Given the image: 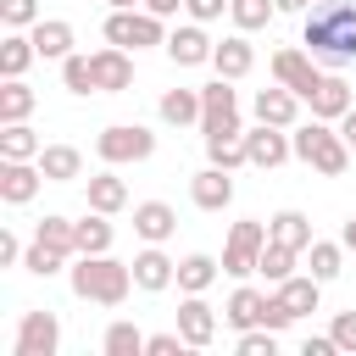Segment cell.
Segmentation results:
<instances>
[{"label":"cell","instance_id":"cell-29","mask_svg":"<svg viewBox=\"0 0 356 356\" xmlns=\"http://www.w3.org/2000/svg\"><path fill=\"white\" fill-rule=\"evenodd\" d=\"M217 267H222L217 256H206V250H189V256L178 261V289H184V295H206V289L217 284Z\"/></svg>","mask_w":356,"mask_h":356},{"label":"cell","instance_id":"cell-28","mask_svg":"<svg viewBox=\"0 0 356 356\" xmlns=\"http://www.w3.org/2000/svg\"><path fill=\"white\" fill-rule=\"evenodd\" d=\"M267 228H273V239H278V245H295L300 256H306V245L317 239V234H312V217H306V211H295V206L273 211V217H267Z\"/></svg>","mask_w":356,"mask_h":356},{"label":"cell","instance_id":"cell-30","mask_svg":"<svg viewBox=\"0 0 356 356\" xmlns=\"http://www.w3.org/2000/svg\"><path fill=\"white\" fill-rule=\"evenodd\" d=\"M295 317H306V312H317V300H323V278H312V273H295V278H284L278 289H273Z\"/></svg>","mask_w":356,"mask_h":356},{"label":"cell","instance_id":"cell-33","mask_svg":"<svg viewBox=\"0 0 356 356\" xmlns=\"http://www.w3.org/2000/svg\"><path fill=\"white\" fill-rule=\"evenodd\" d=\"M206 161L211 167H250V156H245V134H206Z\"/></svg>","mask_w":356,"mask_h":356},{"label":"cell","instance_id":"cell-7","mask_svg":"<svg viewBox=\"0 0 356 356\" xmlns=\"http://www.w3.org/2000/svg\"><path fill=\"white\" fill-rule=\"evenodd\" d=\"M200 134H245V122H239V95L228 89V78L200 83Z\"/></svg>","mask_w":356,"mask_h":356},{"label":"cell","instance_id":"cell-2","mask_svg":"<svg viewBox=\"0 0 356 356\" xmlns=\"http://www.w3.org/2000/svg\"><path fill=\"white\" fill-rule=\"evenodd\" d=\"M67 284H72V295L89 300V306H122L128 289H134V261H117L111 250H106V256H78V261L67 267Z\"/></svg>","mask_w":356,"mask_h":356},{"label":"cell","instance_id":"cell-52","mask_svg":"<svg viewBox=\"0 0 356 356\" xmlns=\"http://www.w3.org/2000/svg\"><path fill=\"white\" fill-rule=\"evenodd\" d=\"M339 245H345V250H356V217H350V222L339 228Z\"/></svg>","mask_w":356,"mask_h":356},{"label":"cell","instance_id":"cell-24","mask_svg":"<svg viewBox=\"0 0 356 356\" xmlns=\"http://www.w3.org/2000/svg\"><path fill=\"white\" fill-rule=\"evenodd\" d=\"M39 172L50 184H72V178H83V150L78 145H44L39 150Z\"/></svg>","mask_w":356,"mask_h":356},{"label":"cell","instance_id":"cell-18","mask_svg":"<svg viewBox=\"0 0 356 356\" xmlns=\"http://www.w3.org/2000/svg\"><path fill=\"white\" fill-rule=\"evenodd\" d=\"M211 67H217V78H228V83H239L250 67H256V44L245 39V33H228L217 50H211Z\"/></svg>","mask_w":356,"mask_h":356},{"label":"cell","instance_id":"cell-36","mask_svg":"<svg viewBox=\"0 0 356 356\" xmlns=\"http://www.w3.org/2000/svg\"><path fill=\"white\" fill-rule=\"evenodd\" d=\"M228 17H234L239 33H256V28H267L278 17V0H228Z\"/></svg>","mask_w":356,"mask_h":356},{"label":"cell","instance_id":"cell-46","mask_svg":"<svg viewBox=\"0 0 356 356\" xmlns=\"http://www.w3.org/2000/svg\"><path fill=\"white\" fill-rule=\"evenodd\" d=\"M22 250H28V245H22L11 228H0V267H22Z\"/></svg>","mask_w":356,"mask_h":356},{"label":"cell","instance_id":"cell-41","mask_svg":"<svg viewBox=\"0 0 356 356\" xmlns=\"http://www.w3.org/2000/svg\"><path fill=\"white\" fill-rule=\"evenodd\" d=\"M234 350L239 356H278V328H245L234 339Z\"/></svg>","mask_w":356,"mask_h":356},{"label":"cell","instance_id":"cell-15","mask_svg":"<svg viewBox=\"0 0 356 356\" xmlns=\"http://www.w3.org/2000/svg\"><path fill=\"white\" fill-rule=\"evenodd\" d=\"M189 200L200 206V211H222L228 200H234V178H228V167H200L195 178H189Z\"/></svg>","mask_w":356,"mask_h":356},{"label":"cell","instance_id":"cell-49","mask_svg":"<svg viewBox=\"0 0 356 356\" xmlns=\"http://www.w3.org/2000/svg\"><path fill=\"white\" fill-rule=\"evenodd\" d=\"M145 11H156V17H178L184 0H145Z\"/></svg>","mask_w":356,"mask_h":356},{"label":"cell","instance_id":"cell-22","mask_svg":"<svg viewBox=\"0 0 356 356\" xmlns=\"http://www.w3.org/2000/svg\"><path fill=\"white\" fill-rule=\"evenodd\" d=\"M33 61H39L33 33L28 28H6V39H0V78H22Z\"/></svg>","mask_w":356,"mask_h":356},{"label":"cell","instance_id":"cell-38","mask_svg":"<svg viewBox=\"0 0 356 356\" xmlns=\"http://www.w3.org/2000/svg\"><path fill=\"white\" fill-rule=\"evenodd\" d=\"M145 339H150V334H139V328H134L128 317H117V323L106 328L100 350H106V356H139V350H145Z\"/></svg>","mask_w":356,"mask_h":356},{"label":"cell","instance_id":"cell-6","mask_svg":"<svg viewBox=\"0 0 356 356\" xmlns=\"http://www.w3.org/2000/svg\"><path fill=\"white\" fill-rule=\"evenodd\" d=\"M106 44H122V50H150V44H167L161 33V17L156 11H111L106 17Z\"/></svg>","mask_w":356,"mask_h":356},{"label":"cell","instance_id":"cell-37","mask_svg":"<svg viewBox=\"0 0 356 356\" xmlns=\"http://www.w3.org/2000/svg\"><path fill=\"white\" fill-rule=\"evenodd\" d=\"M28 111H33V89L22 78H6L0 83V122H28Z\"/></svg>","mask_w":356,"mask_h":356},{"label":"cell","instance_id":"cell-13","mask_svg":"<svg viewBox=\"0 0 356 356\" xmlns=\"http://www.w3.org/2000/svg\"><path fill=\"white\" fill-rule=\"evenodd\" d=\"M39 184H50L39 172V161H0V200L6 206H28L39 195Z\"/></svg>","mask_w":356,"mask_h":356},{"label":"cell","instance_id":"cell-17","mask_svg":"<svg viewBox=\"0 0 356 356\" xmlns=\"http://www.w3.org/2000/svg\"><path fill=\"white\" fill-rule=\"evenodd\" d=\"M95 83H100V95H122V89L134 83V56H128L122 44L95 50Z\"/></svg>","mask_w":356,"mask_h":356},{"label":"cell","instance_id":"cell-11","mask_svg":"<svg viewBox=\"0 0 356 356\" xmlns=\"http://www.w3.org/2000/svg\"><path fill=\"white\" fill-rule=\"evenodd\" d=\"M245 156H250V167H284L289 156H295V145H289V134L284 128H273V122H256V128H245Z\"/></svg>","mask_w":356,"mask_h":356},{"label":"cell","instance_id":"cell-45","mask_svg":"<svg viewBox=\"0 0 356 356\" xmlns=\"http://www.w3.org/2000/svg\"><path fill=\"white\" fill-rule=\"evenodd\" d=\"M289 323H295V312H289V306H284L278 295H267V312H261V328H278V334H284Z\"/></svg>","mask_w":356,"mask_h":356},{"label":"cell","instance_id":"cell-40","mask_svg":"<svg viewBox=\"0 0 356 356\" xmlns=\"http://www.w3.org/2000/svg\"><path fill=\"white\" fill-rule=\"evenodd\" d=\"M22 267H28L33 278H56V273L67 267V250H50L44 239H33V245L22 250Z\"/></svg>","mask_w":356,"mask_h":356},{"label":"cell","instance_id":"cell-32","mask_svg":"<svg viewBox=\"0 0 356 356\" xmlns=\"http://www.w3.org/2000/svg\"><path fill=\"white\" fill-rule=\"evenodd\" d=\"M295 261H300V250H295V245H278V239H267V245H261V256H256V273H261V278L278 289L284 278H295Z\"/></svg>","mask_w":356,"mask_h":356},{"label":"cell","instance_id":"cell-43","mask_svg":"<svg viewBox=\"0 0 356 356\" xmlns=\"http://www.w3.org/2000/svg\"><path fill=\"white\" fill-rule=\"evenodd\" d=\"M328 334H334L339 356H356V312H339V317L328 323Z\"/></svg>","mask_w":356,"mask_h":356},{"label":"cell","instance_id":"cell-48","mask_svg":"<svg viewBox=\"0 0 356 356\" xmlns=\"http://www.w3.org/2000/svg\"><path fill=\"white\" fill-rule=\"evenodd\" d=\"M300 356H339V345H334V334H312L300 345Z\"/></svg>","mask_w":356,"mask_h":356},{"label":"cell","instance_id":"cell-53","mask_svg":"<svg viewBox=\"0 0 356 356\" xmlns=\"http://www.w3.org/2000/svg\"><path fill=\"white\" fill-rule=\"evenodd\" d=\"M111 11H134V6H145V0H106Z\"/></svg>","mask_w":356,"mask_h":356},{"label":"cell","instance_id":"cell-31","mask_svg":"<svg viewBox=\"0 0 356 356\" xmlns=\"http://www.w3.org/2000/svg\"><path fill=\"white\" fill-rule=\"evenodd\" d=\"M306 273L323 278V284H334V278L345 273V245H339V239H312V245H306Z\"/></svg>","mask_w":356,"mask_h":356},{"label":"cell","instance_id":"cell-1","mask_svg":"<svg viewBox=\"0 0 356 356\" xmlns=\"http://www.w3.org/2000/svg\"><path fill=\"white\" fill-rule=\"evenodd\" d=\"M300 44L323 61V67H350L356 61V0H317L306 11Z\"/></svg>","mask_w":356,"mask_h":356},{"label":"cell","instance_id":"cell-27","mask_svg":"<svg viewBox=\"0 0 356 356\" xmlns=\"http://www.w3.org/2000/svg\"><path fill=\"white\" fill-rule=\"evenodd\" d=\"M44 139L28 122H0V161H39Z\"/></svg>","mask_w":356,"mask_h":356},{"label":"cell","instance_id":"cell-12","mask_svg":"<svg viewBox=\"0 0 356 356\" xmlns=\"http://www.w3.org/2000/svg\"><path fill=\"white\" fill-rule=\"evenodd\" d=\"M172 284H178V261H172L161 245H145V250L134 256V289L161 295V289H172Z\"/></svg>","mask_w":356,"mask_h":356},{"label":"cell","instance_id":"cell-42","mask_svg":"<svg viewBox=\"0 0 356 356\" xmlns=\"http://www.w3.org/2000/svg\"><path fill=\"white\" fill-rule=\"evenodd\" d=\"M0 22L6 28H33L39 22V0H0Z\"/></svg>","mask_w":356,"mask_h":356},{"label":"cell","instance_id":"cell-21","mask_svg":"<svg viewBox=\"0 0 356 356\" xmlns=\"http://www.w3.org/2000/svg\"><path fill=\"white\" fill-rule=\"evenodd\" d=\"M28 33H33L39 61H67V56H72V22H61V17H39Z\"/></svg>","mask_w":356,"mask_h":356},{"label":"cell","instance_id":"cell-8","mask_svg":"<svg viewBox=\"0 0 356 356\" xmlns=\"http://www.w3.org/2000/svg\"><path fill=\"white\" fill-rule=\"evenodd\" d=\"M11 350H17V356H56V350H61V317H56V312H22Z\"/></svg>","mask_w":356,"mask_h":356},{"label":"cell","instance_id":"cell-39","mask_svg":"<svg viewBox=\"0 0 356 356\" xmlns=\"http://www.w3.org/2000/svg\"><path fill=\"white\" fill-rule=\"evenodd\" d=\"M61 83L72 89V95H100V83H95V56H67L61 61Z\"/></svg>","mask_w":356,"mask_h":356},{"label":"cell","instance_id":"cell-47","mask_svg":"<svg viewBox=\"0 0 356 356\" xmlns=\"http://www.w3.org/2000/svg\"><path fill=\"white\" fill-rule=\"evenodd\" d=\"M184 11H189L195 22H217V17L228 11V0H184Z\"/></svg>","mask_w":356,"mask_h":356},{"label":"cell","instance_id":"cell-4","mask_svg":"<svg viewBox=\"0 0 356 356\" xmlns=\"http://www.w3.org/2000/svg\"><path fill=\"white\" fill-rule=\"evenodd\" d=\"M95 156L106 167H128V161H150L156 156V134L145 122H111L95 134Z\"/></svg>","mask_w":356,"mask_h":356},{"label":"cell","instance_id":"cell-50","mask_svg":"<svg viewBox=\"0 0 356 356\" xmlns=\"http://www.w3.org/2000/svg\"><path fill=\"white\" fill-rule=\"evenodd\" d=\"M339 134H345V145H350V150H356V106H350V111H345V117H339Z\"/></svg>","mask_w":356,"mask_h":356},{"label":"cell","instance_id":"cell-19","mask_svg":"<svg viewBox=\"0 0 356 356\" xmlns=\"http://www.w3.org/2000/svg\"><path fill=\"white\" fill-rule=\"evenodd\" d=\"M250 111H256V122H273V128H295V117H300V95L295 89H261L256 100H250Z\"/></svg>","mask_w":356,"mask_h":356},{"label":"cell","instance_id":"cell-51","mask_svg":"<svg viewBox=\"0 0 356 356\" xmlns=\"http://www.w3.org/2000/svg\"><path fill=\"white\" fill-rule=\"evenodd\" d=\"M312 6H317V0H278V11H300V17H306Z\"/></svg>","mask_w":356,"mask_h":356},{"label":"cell","instance_id":"cell-35","mask_svg":"<svg viewBox=\"0 0 356 356\" xmlns=\"http://www.w3.org/2000/svg\"><path fill=\"white\" fill-rule=\"evenodd\" d=\"M33 239H44L50 250H67V256H78V222L72 217H39V228H33Z\"/></svg>","mask_w":356,"mask_h":356},{"label":"cell","instance_id":"cell-23","mask_svg":"<svg viewBox=\"0 0 356 356\" xmlns=\"http://www.w3.org/2000/svg\"><path fill=\"white\" fill-rule=\"evenodd\" d=\"M261 312H267V295L250 289V284H239V289L228 295V306H222V323L245 334V328H261Z\"/></svg>","mask_w":356,"mask_h":356},{"label":"cell","instance_id":"cell-16","mask_svg":"<svg viewBox=\"0 0 356 356\" xmlns=\"http://www.w3.org/2000/svg\"><path fill=\"white\" fill-rule=\"evenodd\" d=\"M178 334L189 339V350H206V345L217 339V312H211L200 295H184V306H178Z\"/></svg>","mask_w":356,"mask_h":356},{"label":"cell","instance_id":"cell-5","mask_svg":"<svg viewBox=\"0 0 356 356\" xmlns=\"http://www.w3.org/2000/svg\"><path fill=\"white\" fill-rule=\"evenodd\" d=\"M267 239H273V228H267L261 217L234 222V234H228V245H222V273H228V278H250V273H256V256H261Z\"/></svg>","mask_w":356,"mask_h":356},{"label":"cell","instance_id":"cell-34","mask_svg":"<svg viewBox=\"0 0 356 356\" xmlns=\"http://www.w3.org/2000/svg\"><path fill=\"white\" fill-rule=\"evenodd\" d=\"M111 239H117V228L106 222V211H89V217L78 222V256H106Z\"/></svg>","mask_w":356,"mask_h":356},{"label":"cell","instance_id":"cell-26","mask_svg":"<svg viewBox=\"0 0 356 356\" xmlns=\"http://www.w3.org/2000/svg\"><path fill=\"white\" fill-rule=\"evenodd\" d=\"M156 117H161L167 128H189V122H200V89H167V95L156 100Z\"/></svg>","mask_w":356,"mask_h":356},{"label":"cell","instance_id":"cell-9","mask_svg":"<svg viewBox=\"0 0 356 356\" xmlns=\"http://www.w3.org/2000/svg\"><path fill=\"white\" fill-rule=\"evenodd\" d=\"M273 78L284 83V89H295L300 100L317 89V78H323V67H317V56L312 50H295V44H284V50H273Z\"/></svg>","mask_w":356,"mask_h":356},{"label":"cell","instance_id":"cell-44","mask_svg":"<svg viewBox=\"0 0 356 356\" xmlns=\"http://www.w3.org/2000/svg\"><path fill=\"white\" fill-rule=\"evenodd\" d=\"M184 350H189V339H184L178 328H172V334H150V339H145V356H184Z\"/></svg>","mask_w":356,"mask_h":356},{"label":"cell","instance_id":"cell-14","mask_svg":"<svg viewBox=\"0 0 356 356\" xmlns=\"http://www.w3.org/2000/svg\"><path fill=\"white\" fill-rule=\"evenodd\" d=\"M306 106H312V117H323V122H339L356 100H350V83L339 78V72H323L317 78V89L306 95Z\"/></svg>","mask_w":356,"mask_h":356},{"label":"cell","instance_id":"cell-20","mask_svg":"<svg viewBox=\"0 0 356 356\" xmlns=\"http://www.w3.org/2000/svg\"><path fill=\"white\" fill-rule=\"evenodd\" d=\"M172 228H178V211H172L167 200H139V206H134V234H139L145 245L172 239Z\"/></svg>","mask_w":356,"mask_h":356},{"label":"cell","instance_id":"cell-3","mask_svg":"<svg viewBox=\"0 0 356 356\" xmlns=\"http://www.w3.org/2000/svg\"><path fill=\"white\" fill-rule=\"evenodd\" d=\"M289 145H295V161H306V167L323 172V178H339V172L350 167V145H345V134H334L323 117L300 122V128L289 134Z\"/></svg>","mask_w":356,"mask_h":356},{"label":"cell","instance_id":"cell-25","mask_svg":"<svg viewBox=\"0 0 356 356\" xmlns=\"http://www.w3.org/2000/svg\"><path fill=\"white\" fill-rule=\"evenodd\" d=\"M83 195H89V211H106V217H117V211L128 206V184L117 178V167H106V172H95Z\"/></svg>","mask_w":356,"mask_h":356},{"label":"cell","instance_id":"cell-10","mask_svg":"<svg viewBox=\"0 0 356 356\" xmlns=\"http://www.w3.org/2000/svg\"><path fill=\"white\" fill-rule=\"evenodd\" d=\"M161 50H167V61H172V67H206L217 44L206 39V22H195V17H189L184 28H172V33H167V44H161Z\"/></svg>","mask_w":356,"mask_h":356}]
</instances>
